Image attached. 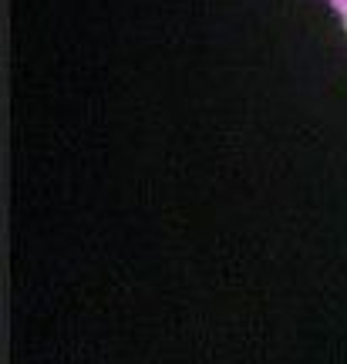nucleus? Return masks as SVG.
<instances>
[{
	"label": "nucleus",
	"instance_id": "obj_1",
	"mask_svg": "<svg viewBox=\"0 0 347 364\" xmlns=\"http://www.w3.org/2000/svg\"><path fill=\"white\" fill-rule=\"evenodd\" d=\"M331 4H334L337 11H347V0H331Z\"/></svg>",
	"mask_w": 347,
	"mask_h": 364
}]
</instances>
